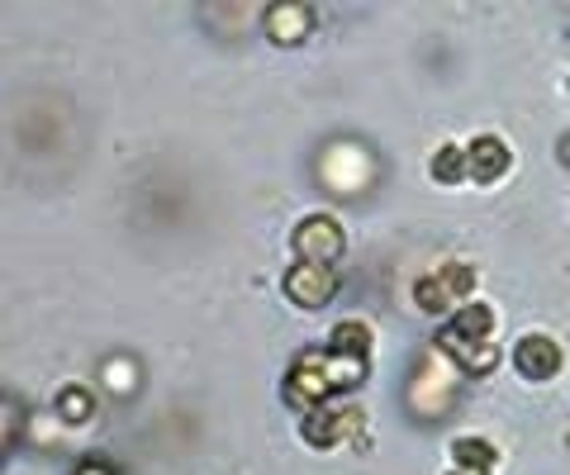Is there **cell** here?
Returning <instances> with one entry per match:
<instances>
[{"label": "cell", "mask_w": 570, "mask_h": 475, "mask_svg": "<svg viewBox=\"0 0 570 475\" xmlns=\"http://www.w3.org/2000/svg\"><path fill=\"white\" fill-rule=\"evenodd\" d=\"M362 380H366V357H347L337 347H309V352H299L291 376H285V399L314 414L328 404V395L352 390Z\"/></svg>", "instance_id": "6da1fadb"}, {"label": "cell", "mask_w": 570, "mask_h": 475, "mask_svg": "<svg viewBox=\"0 0 570 475\" xmlns=\"http://www.w3.org/2000/svg\"><path fill=\"white\" fill-rule=\"evenodd\" d=\"M475 290V267L466 261H448V267H438V276H423L414 286V300L428 309V314H442V309H456L466 305V295Z\"/></svg>", "instance_id": "7a4b0ae2"}, {"label": "cell", "mask_w": 570, "mask_h": 475, "mask_svg": "<svg viewBox=\"0 0 570 475\" xmlns=\"http://www.w3.org/2000/svg\"><path fill=\"white\" fill-rule=\"evenodd\" d=\"M291 248L299 261H314V267H333L337 257H343V228H337V219L328 215H309L305 224L295 228Z\"/></svg>", "instance_id": "3957f363"}, {"label": "cell", "mask_w": 570, "mask_h": 475, "mask_svg": "<svg viewBox=\"0 0 570 475\" xmlns=\"http://www.w3.org/2000/svg\"><path fill=\"white\" fill-rule=\"evenodd\" d=\"M362 409L356 404H343V409H314L309 418H305V443H314V447H337V443H347V437H356L362 433Z\"/></svg>", "instance_id": "277c9868"}, {"label": "cell", "mask_w": 570, "mask_h": 475, "mask_svg": "<svg viewBox=\"0 0 570 475\" xmlns=\"http://www.w3.org/2000/svg\"><path fill=\"white\" fill-rule=\"evenodd\" d=\"M285 295L305 309L328 305L337 295V271L333 267H314V261H299V267L285 271Z\"/></svg>", "instance_id": "5b68a950"}, {"label": "cell", "mask_w": 570, "mask_h": 475, "mask_svg": "<svg viewBox=\"0 0 570 475\" xmlns=\"http://www.w3.org/2000/svg\"><path fill=\"white\" fill-rule=\"evenodd\" d=\"M438 347L448 352L452 362H461V372H475V376H485L499 366V347L485 343V338H466V333H456L452 324L438 333Z\"/></svg>", "instance_id": "8992f818"}, {"label": "cell", "mask_w": 570, "mask_h": 475, "mask_svg": "<svg viewBox=\"0 0 570 475\" xmlns=\"http://www.w3.org/2000/svg\"><path fill=\"white\" fill-rule=\"evenodd\" d=\"M513 362H519V372L528 380H551L561 372V347L551 338H542V333H528L519 343V352H513Z\"/></svg>", "instance_id": "52a82bcc"}, {"label": "cell", "mask_w": 570, "mask_h": 475, "mask_svg": "<svg viewBox=\"0 0 570 475\" xmlns=\"http://www.w3.org/2000/svg\"><path fill=\"white\" fill-rule=\"evenodd\" d=\"M314 24V10L309 6H295V0H285V6H272L266 10V33H272L276 43H299Z\"/></svg>", "instance_id": "ba28073f"}, {"label": "cell", "mask_w": 570, "mask_h": 475, "mask_svg": "<svg viewBox=\"0 0 570 475\" xmlns=\"http://www.w3.org/2000/svg\"><path fill=\"white\" fill-rule=\"evenodd\" d=\"M466 157H471V176H475V181H494V176H504V167H509V148L499 144L494 133H480L475 144L466 148Z\"/></svg>", "instance_id": "9c48e42d"}, {"label": "cell", "mask_w": 570, "mask_h": 475, "mask_svg": "<svg viewBox=\"0 0 570 475\" xmlns=\"http://www.w3.org/2000/svg\"><path fill=\"white\" fill-rule=\"evenodd\" d=\"M324 176L337 186V196H352V190L366 181V157L356 152V148H337L328 162H324Z\"/></svg>", "instance_id": "30bf717a"}, {"label": "cell", "mask_w": 570, "mask_h": 475, "mask_svg": "<svg viewBox=\"0 0 570 475\" xmlns=\"http://www.w3.org/2000/svg\"><path fill=\"white\" fill-rule=\"evenodd\" d=\"M452 456H456V466H466V471H494L499 466V456L485 437H456Z\"/></svg>", "instance_id": "8fae6325"}, {"label": "cell", "mask_w": 570, "mask_h": 475, "mask_svg": "<svg viewBox=\"0 0 570 475\" xmlns=\"http://www.w3.org/2000/svg\"><path fill=\"white\" fill-rule=\"evenodd\" d=\"M328 347L347 352V357H366V347H371V328H366V324H356V319L337 324V328H333V338H328Z\"/></svg>", "instance_id": "7c38bea8"}, {"label": "cell", "mask_w": 570, "mask_h": 475, "mask_svg": "<svg viewBox=\"0 0 570 475\" xmlns=\"http://www.w3.org/2000/svg\"><path fill=\"white\" fill-rule=\"evenodd\" d=\"M456 333H466V338H490V328H494V314L485 305H461V314L452 319Z\"/></svg>", "instance_id": "4fadbf2b"}, {"label": "cell", "mask_w": 570, "mask_h": 475, "mask_svg": "<svg viewBox=\"0 0 570 475\" xmlns=\"http://www.w3.org/2000/svg\"><path fill=\"white\" fill-rule=\"evenodd\" d=\"M433 176H438V181H461V176H471V157L461 148H438Z\"/></svg>", "instance_id": "5bb4252c"}, {"label": "cell", "mask_w": 570, "mask_h": 475, "mask_svg": "<svg viewBox=\"0 0 570 475\" xmlns=\"http://www.w3.org/2000/svg\"><path fill=\"white\" fill-rule=\"evenodd\" d=\"M58 414L67 424H86V418H91V395H86L81 385H71V390L58 395Z\"/></svg>", "instance_id": "9a60e30c"}, {"label": "cell", "mask_w": 570, "mask_h": 475, "mask_svg": "<svg viewBox=\"0 0 570 475\" xmlns=\"http://www.w3.org/2000/svg\"><path fill=\"white\" fill-rule=\"evenodd\" d=\"M110 385H115L119 395H124V390H129V385H134V380H129V366H124V362H115V366H110Z\"/></svg>", "instance_id": "2e32d148"}, {"label": "cell", "mask_w": 570, "mask_h": 475, "mask_svg": "<svg viewBox=\"0 0 570 475\" xmlns=\"http://www.w3.org/2000/svg\"><path fill=\"white\" fill-rule=\"evenodd\" d=\"M77 475H115V471L105 466V462H81V466H77Z\"/></svg>", "instance_id": "e0dca14e"}, {"label": "cell", "mask_w": 570, "mask_h": 475, "mask_svg": "<svg viewBox=\"0 0 570 475\" xmlns=\"http://www.w3.org/2000/svg\"><path fill=\"white\" fill-rule=\"evenodd\" d=\"M561 152H566V162H570V138H566V148H561Z\"/></svg>", "instance_id": "ac0fdd59"}]
</instances>
